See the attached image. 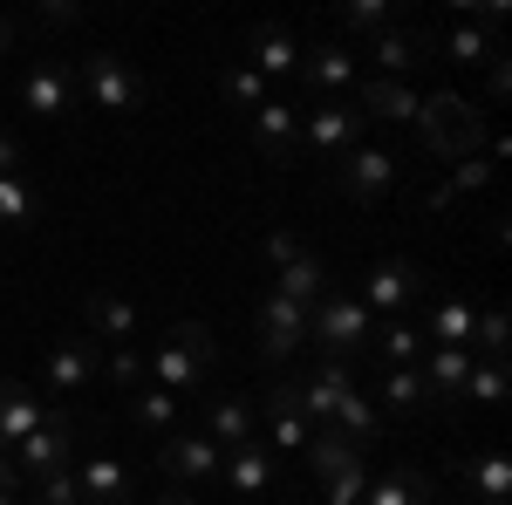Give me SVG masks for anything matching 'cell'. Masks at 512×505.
<instances>
[{
	"mask_svg": "<svg viewBox=\"0 0 512 505\" xmlns=\"http://www.w3.org/2000/svg\"><path fill=\"white\" fill-rule=\"evenodd\" d=\"M472 321H478V308H472V301H437V308L424 314L417 328L431 335L437 349H472Z\"/></svg>",
	"mask_w": 512,
	"mask_h": 505,
	"instance_id": "cell-28",
	"label": "cell"
},
{
	"mask_svg": "<svg viewBox=\"0 0 512 505\" xmlns=\"http://www.w3.org/2000/svg\"><path fill=\"white\" fill-rule=\"evenodd\" d=\"M355 389V376H349V362H335V355H321L315 369H301L294 376V396H301V417L315 430H328V417H335V403Z\"/></svg>",
	"mask_w": 512,
	"mask_h": 505,
	"instance_id": "cell-8",
	"label": "cell"
},
{
	"mask_svg": "<svg viewBox=\"0 0 512 505\" xmlns=\"http://www.w3.org/2000/svg\"><path fill=\"white\" fill-rule=\"evenodd\" d=\"M417 287H424V273H417V260H383V267L362 273V308L376 314V321H403V314L417 308Z\"/></svg>",
	"mask_w": 512,
	"mask_h": 505,
	"instance_id": "cell-6",
	"label": "cell"
},
{
	"mask_svg": "<svg viewBox=\"0 0 512 505\" xmlns=\"http://www.w3.org/2000/svg\"><path fill=\"white\" fill-rule=\"evenodd\" d=\"M35 499H41V505H82V492H76V478L62 471V478H41V485H35Z\"/></svg>",
	"mask_w": 512,
	"mask_h": 505,
	"instance_id": "cell-42",
	"label": "cell"
},
{
	"mask_svg": "<svg viewBox=\"0 0 512 505\" xmlns=\"http://www.w3.org/2000/svg\"><path fill=\"white\" fill-rule=\"evenodd\" d=\"M253 144L274 157V164H287V157L301 151V110L280 103V96H267V103L253 110Z\"/></svg>",
	"mask_w": 512,
	"mask_h": 505,
	"instance_id": "cell-16",
	"label": "cell"
},
{
	"mask_svg": "<svg viewBox=\"0 0 512 505\" xmlns=\"http://www.w3.org/2000/svg\"><path fill=\"white\" fill-rule=\"evenodd\" d=\"M396 178H403V164H396L390 151H376V144H355V151L342 157V171H335V185L349 198H362V205H376Z\"/></svg>",
	"mask_w": 512,
	"mask_h": 505,
	"instance_id": "cell-9",
	"label": "cell"
},
{
	"mask_svg": "<svg viewBox=\"0 0 512 505\" xmlns=\"http://www.w3.org/2000/svg\"><path fill=\"white\" fill-rule=\"evenodd\" d=\"M267 444H274V451H308V417H301L294 376L267 389Z\"/></svg>",
	"mask_w": 512,
	"mask_h": 505,
	"instance_id": "cell-19",
	"label": "cell"
},
{
	"mask_svg": "<svg viewBox=\"0 0 512 505\" xmlns=\"http://www.w3.org/2000/svg\"><path fill=\"white\" fill-rule=\"evenodd\" d=\"M76 7H35V28H76Z\"/></svg>",
	"mask_w": 512,
	"mask_h": 505,
	"instance_id": "cell-44",
	"label": "cell"
},
{
	"mask_svg": "<svg viewBox=\"0 0 512 505\" xmlns=\"http://www.w3.org/2000/svg\"><path fill=\"white\" fill-rule=\"evenodd\" d=\"M369 335H376V314L355 294H328V301L308 308V342H321V355H335V362L369 355Z\"/></svg>",
	"mask_w": 512,
	"mask_h": 505,
	"instance_id": "cell-2",
	"label": "cell"
},
{
	"mask_svg": "<svg viewBox=\"0 0 512 505\" xmlns=\"http://www.w3.org/2000/svg\"><path fill=\"white\" fill-rule=\"evenodd\" d=\"M492 164H499L492 151H478V157H458V171H451V185H437V192H431V212H444V205H451L458 192H478V185H492Z\"/></svg>",
	"mask_w": 512,
	"mask_h": 505,
	"instance_id": "cell-34",
	"label": "cell"
},
{
	"mask_svg": "<svg viewBox=\"0 0 512 505\" xmlns=\"http://www.w3.org/2000/svg\"><path fill=\"white\" fill-rule=\"evenodd\" d=\"M301 342H308V308L267 287V301H260V355L267 362H287Z\"/></svg>",
	"mask_w": 512,
	"mask_h": 505,
	"instance_id": "cell-10",
	"label": "cell"
},
{
	"mask_svg": "<svg viewBox=\"0 0 512 505\" xmlns=\"http://www.w3.org/2000/svg\"><path fill=\"white\" fill-rule=\"evenodd\" d=\"M35 505H41V499H35Z\"/></svg>",
	"mask_w": 512,
	"mask_h": 505,
	"instance_id": "cell-49",
	"label": "cell"
},
{
	"mask_svg": "<svg viewBox=\"0 0 512 505\" xmlns=\"http://www.w3.org/2000/svg\"><path fill=\"white\" fill-rule=\"evenodd\" d=\"M14 35H21V21H7V14H0V55L14 48Z\"/></svg>",
	"mask_w": 512,
	"mask_h": 505,
	"instance_id": "cell-47",
	"label": "cell"
},
{
	"mask_svg": "<svg viewBox=\"0 0 512 505\" xmlns=\"http://www.w3.org/2000/svg\"><path fill=\"white\" fill-rule=\"evenodd\" d=\"M321 280H328V267H321L315 253H301V260H287V267L274 273V294L301 301V308H315V301H321Z\"/></svg>",
	"mask_w": 512,
	"mask_h": 505,
	"instance_id": "cell-31",
	"label": "cell"
},
{
	"mask_svg": "<svg viewBox=\"0 0 512 505\" xmlns=\"http://www.w3.org/2000/svg\"><path fill=\"white\" fill-rule=\"evenodd\" d=\"M137 328H144V314L130 308L123 294H89L82 301V335L103 349V342H117V349H130L137 342Z\"/></svg>",
	"mask_w": 512,
	"mask_h": 505,
	"instance_id": "cell-12",
	"label": "cell"
},
{
	"mask_svg": "<svg viewBox=\"0 0 512 505\" xmlns=\"http://www.w3.org/2000/svg\"><path fill=\"white\" fill-rule=\"evenodd\" d=\"M69 478H76L82 505H123L130 499V465H117V458H82V465H69Z\"/></svg>",
	"mask_w": 512,
	"mask_h": 505,
	"instance_id": "cell-18",
	"label": "cell"
},
{
	"mask_svg": "<svg viewBox=\"0 0 512 505\" xmlns=\"http://www.w3.org/2000/svg\"><path fill=\"white\" fill-rule=\"evenodd\" d=\"M35 219H41V192L28 185V171H7V178H0V226L21 233V226H35Z\"/></svg>",
	"mask_w": 512,
	"mask_h": 505,
	"instance_id": "cell-30",
	"label": "cell"
},
{
	"mask_svg": "<svg viewBox=\"0 0 512 505\" xmlns=\"http://www.w3.org/2000/svg\"><path fill=\"white\" fill-rule=\"evenodd\" d=\"M362 110H349V103H315V110H301V144L315 157H349L355 144H362Z\"/></svg>",
	"mask_w": 512,
	"mask_h": 505,
	"instance_id": "cell-7",
	"label": "cell"
},
{
	"mask_svg": "<svg viewBox=\"0 0 512 505\" xmlns=\"http://www.w3.org/2000/svg\"><path fill=\"white\" fill-rule=\"evenodd\" d=\"M376 396H383V410H390V417H410V410H424V403H431V389H424L417 369H383Z\"/></svg>",
	"mask_w": 512,
	"mask_h": 505,
	"instance_id": "cell-32",
	"label": "cell"
},
{
	"mask_svg": "<svg viewBox=\"0 0 512 505\" xmlns=\"http://www.w3.org/2000/svg\"><path fill=\"white\" fill-rule=\"evenodd\" d=\"M417 130L431 137L437 157H478V144H485V123H478V110L458 96V89H437V96H424Z\"/></svg>",
	"mask_w": 512,
	"mask_h": 505,
	"instance_id": "cell-3",
	"label": "cell"
},
{
	"mask_svg": "<svg viewBox=\"0 0 512 505\" xmlns=\"http://www.w3.org/2000/svg\"><path fill=\"white\" fill-rule=\"evenodd\" d=\"M198 430H205L219 451H239V444H253V437H260V424H253V403H246V396H219V403H212V417H205Z\"/></svg>",
	"mask_w": 512,
	"mask_h": 505,
	"instance_id": "cell-25",
	"label": "cell"
},
{
	"mask_svg": "<svg viewBox=\"0 0 512 505\" xmlns=\"http://www.w3.org/2000/svg\"><path fill=\"white\" fill-rule=\"evenodd\" d=\"M110 376H117L123 389H144V383H151V369H144V355H137V349H117V355H110Z\"/></svg>",
	"mask_w": 512,
	"mask_h": 505,
	"instance_id": "cell-41",
	"label": "cell"
},
{
	"mask_svg": "<svg viewBox=\"0 0 512 505\" xmlns=\"http://www.w3.org/2000/svg\"><path fill=\"white\" fill-rule=\"evenodd\" d=\"M96 369H103V349L89 342V335H69V342H55V355H48V389H82L96 383Z\"/></svg>",
	"mask_w": 512,
	"mask_h": 505,
	"instance_id": "cell-20",
	"label": "cell"
},
{
	"mask_svg": "<svg viewBox=\"0 0 512 505\" xmlns=\"http://www.w3.org/2000/svg\"><path fill=\"white\" fill-rule=\"evenodd\" d=\"M472 342L485 349V362H506V349H512V321H506V308H478Z\"/></svg>",
	"mask_w": 512,
	"mask_h": 505,
	"instance_id": "cell-37",
	"label": "cell"
},
{
	"mask_svg": "<svg viewBox=\"0 0 512 505\" xmlns=\"http://www.w3.org/2000/svg\"><path fill=\"white\" fill-rule=\"evenodd\" d=\"M76 89H89V103L110 110V117H130V110L144 103V76H137L123 55H110V48H96V55L76 62Z\"/></svg>",
	"mask_w": 512,
	"mask_h": 505,
	"instance_id": "cell-4",
	"label": "cell"
},
{
	"mask_svg": "<svg viewBox=\"0 0 512 505\" xmlns=\"http://www.w3.org/2000/svg\"><path fill=\"white\" fill-rule=\"evenodd\" d=\"M0 492H21V471H14V451L0 444Z\"/></svg>",
	"mask_w": 512,
	"mask_h": 505,
	"instance_id": "cell-46",
	"label": "cell"
},
{
	"mask_svg": "<svg viewBox=\"0 0 512 505\" xmlns=\"http://www.w3.org/2000/svg\"><path fill=\"white\" fill-rule=\"evenodd\" d=\"M7 171H21V137L0 130V178H7Z\"/></svg>",
	"mask_w": 512,
	"mask_h": 505,
	"instance_id": "cell-45",
	"label": "cell"
},
{
	"mask_svg": "<svg viewBox=\"0 0 512 505\" xmlns=\"http://www.w3.org/2000/svg\"><path fill=\"white\" fill-rule=\"evenodd\" d=\"M417 110H424V96H417L410 82H383V76H369V82H362V117L417 123Z\"/></svg>",
	"mask_w": 512,
	"mask_h": 505,
	"instance_id": "cell-26",
	"label": "cell"
},
{
	"mask_svg": "<svg viewBox=\"0 0 512 505\" xmlns=\"http://www.w3.org/2000/svg\"><path fill=\"white\" fill-rule=\"evenodd\" d=\"M328 492H321V505H362L369 499V485H376V471H369V458H355V465H342L335 478H321Z\"/></svg>",
	"mask_w": 512,
	"mask_h": 505,
	"instance_id": "cell-35",
	"label": "cell"
},
{
	"mask_svg": "<svg viewBox=\"0 0 512 505\" xmlns=\"http://www.w3.org/2000/svg\"><path fill=\"white\" fill-rule=\"evenodd\" d=\"M328 430H335V437H349L355 451H376V444L390 437V430H383V410H376V403H369L362 389H349V396L335 403V417H328Z\"/></svg>",
	"mask_w": 512,
	"mask_h": 505,
	"instance_id": "cell-21",
	"label": "cell"
},
{
	"mask_svg": "<svg viewBox=\"0 0 512 505\" xmlns=\"http://www.w3.org/2000/svg\"><path fill=\"white\" fill-rule=\"evenodd\" d=\"M506 389H512L506 362H472V376H465V396L472 403H506Z\"/></svg>",
	"mask_w": 512,
	"mask_h": 505,
	"instance_id": "cell-39",
	"label": "cell"
},
{
	"mask_svg": "<svg viewBox=\"0 0 512 505\" xmlns=\"http://www.w3.org/2000/svg\"><path fill=\"white\" fill-rule=\"evenodd\" d=\"M164 505H198V499L185 492V485H171V492H164Z\"/></svg>",
	"mask_w": 512,
	"mask_h": 505,
	"instance_id": "cell-48",
	"label": "cell"
},
{
	"mask_svg": "<svg viewBox=\"0 0 512 505\" xmlns=\"http://www.w3.org/2000/svg\"><path fill=\"white\" fill-rule=\"evenodd\" d=\"M69 465H76V424H69V410H48V424L14 444V471H21V485H41V478H62Z\"/></svg>",
	"mask_w": 512,
	"mask_h": 505,
	"instance_id": "cell-5",
	"label": "cell"
},
{
	"mask_svg": "<svg viewBox=\"0 0 512 505\" xmlns=\"http://www.w3.org/2000/svg\"><path fill=\"white\" fill-rule=\"evenodd\" d=\"M226 96H233L239 110H260V103H267V76H260V69H246V62H239L233 76H226Z\"/></svg>",
	"mask_w": 512,
	"mask_h": 505,
	"instance_id": "cell-40",
	"label": "cell"
},
{
	"mask_svg": "<svg viewBox=\"0 0 512 505\" xmlns=\"http://www.w3.org/2000/svg\"><path fill=\"white\" fill-rule=\"evenodd\" d=\"M130 424L164 437V430H178V396H164V389H130Z\"/></svg>",
	"mask_w": 512,
	"mask_h": 505,
	"instance_id": "cell-33",
	"label": "cell"
},
{
	"mask_svg": "<svg viewBox=\"0 0 512 505\" xmlns=\"http://www.w3.org/2000/svg\"><path fill=\"white\" fill-rule=\"evenodd\" d=\"M451 471H458V478L478 492V505H506L512 499V458L499 451V444H478L472 458H458Z\"/></svg>",
	"mask_w": 512,
	"mask_h": 505,
	"instance_id": "cell-15",
	"label": "cell"
},
{
	"mask_svg": "<svg viewBox=\"0 0 512 505\" xmlns=\"http://www.w3.org/2000/svg\"><path fill=\"white\" fill-rule=\"evenodd\" d=\"M369 62L383 69V82L417 76V62H424V35H410V28H383V35H376V48H369Z\"/></svg>",
	"mask_w": 512,
	"mask_h": 505,
	"instance_id": "cell-27",
	"label": "cell"
},
{
	"mask_svg": "<svg viewBox=\"0 0 512 505\" xmlns=\"http://www.w3.org/2000/svg\"><path fill=\"white\" fill-rule=\"evenodd\" d=\"M246 55H253L246 69H260V76L274 82V76H301V55H308V48H301V41L287 35V28H253Z\"/></svg>",
	"mask_w": 512,
	"mask_h": 505,
	"instance_id": "cell-23",
	"label": "cell"
},
{
	"mask_svg": "<svg viewBox=\"0 0 512 505\" xmlns=\"http://www.w3.org/2000/svg\"><path fill=\"white\" fill-rule=\"evenodd\" d=\"M287 260H301V239H294V233H274V239H267V267H287Z\"/></svg>",
	"mask_w": 512,
	"mask_h": 505,
	"instance_id": "cell-43",
	"label": "cell"
},
{
	"mask_svg": "<svg viewBox=\"0 0 512 505\" xmlns=\"http://www.w3.org/2000/svg\"><path fill=\"white\" fill-rule=\"evenodd\" d=\"M342 28L349 35H383V28H396V7L390 0H355V7H342Z\"/></svg>",
	"mask_w": 512,
	"mask_h": 505,
	"instance_id": "cell-38",
	"label": "cell"
},
{
	"mask_svg": "<svg viewBox=\"0 0 512 505\" xmlns=\"http://www.w3.org/2000/svg\"><path fill=\"white\" fill-rule=\"evenodd\" d=\"M417 376L431 396H465V376H472V349H431L417 362Z\"/></svg>",
	"mask_w": 512,
	"mask_h": 505,
	"instance_id": "cell-29",
	"label": "cell"
},
{
	"mask_svg": "<svg viewBox=\"0 0 512 505\" xmlns=\"http://www.w3.org/2000/svg\"><path fill=\"white\" fill-rule=\"evenodd\" d=\"M362 505H437V471L396 465V471H383V478L369 485V499H362Z\"/></svg>",
	"mask_w": 512,
	"mask_h": 505,
	"instance_id": "cell-22",
	"label": "cell"
},
{
	"mask_svg": "<svg viewBox=\"0 0 512 505\" xmlns=\"http://www.w3.org/2000/svg\"><path fill=\"white\" fill-rule=\"evenodd\" d=\"M48 424V403H41L28 383H14V376H0V444L14 451L21 437H35Z\"/></svg>",
	"mask_w": 512,
	"mask_h": 505,
	"instance_id": "cell-17",
	"label": "cell"
},
{
	"mask_svg": "<svg viewBox=\"0 0 512 505\" xmlns=\"http://www.w3.org/2000/svg\"><path fill=\"white\" fill-rule=\"evenodd\" d=\"M219 444L205 437V430H192V437H164V478L171 485H185V492H198L205 478H219Z\"/></svg>",
	"mask_w": 512,
	"mask_h": 505,
	"instance_id": "cell-11",
	"label": "cell"
},
{
	"mask_svg": "<svg viewBox=\"0 0 512 505\" xmlns=\"http://www.w3.org/2000/svg\"><path fill=\"white\" fill-rule=\"evenodd\" d=\"M219 478H226V492H274V451L267 444H239L219 458Z\"/></svg>",
	"mask_w": 512,
	"mask_h": 505,
	"instance_id": "cell-24",
	"label": "cell"
},
{
	"mask_svg": "<svg viewBox=\"0 0 512 505\" xmlns=\"http://www.w3.org/2000/svg\"><path fill=\"white\" fill-rule=\"evenodd\" d=\"M21 103L35 110V117H69L76 110V69H55V62H35L28 76H21Z\"/></svg>",
	"mask_w": 512,
	"mask_h": 505,
	"instance_id": "cell-13",
	"label": "cell"
},
{
	"mask_svg": "<svg viewBox=\"0 0 512 505\" xmlns=\"http://www.w3.org/2000/svg\"><path fill=\"white\" fill-rule=\"evenodd\" d=\"M212 355H219L212 328H205V321H178V328H171V342H164L144 369H151V383H158L164 396H185V389H198V376L212 369Z\"/></svg>",
	"mask_w": 512,
	"mask_h": 505,
	"instance_id": "cell-1",
	"label": "cell"
},
{
	"mask_svg": "<svg viewBox=\"0 0 512 505\" xmlns=\"http://www.w3.org/2000/svg\"><path fill=\"white\" fill-rule=\"evenodd\" d=\"M383 362H390V369H417V362H424V328L383 321Z\"/></svg>",
	"mask_w": 512,
	"mask_h": 505,
	"instance_id": "cell-36",
	"label": "cell"
},
{
	"mask_svg": "<svg viewBox=\"0 0 512 505\" xmlns=\"http://www.w3.org/2000/svg\"><path fill=\"white\" fill-rule=\"evenodd\" d=\"M301 76H308V89H315L321 103H335V96L362 76V62H355V48H342V41H321V48L301 55Z\"/></svg>",
	"mask_w": 512,
	"mask_h": 505,
	"instance_id": "cell-14",
	"label": "cell"
}]
</instances>
